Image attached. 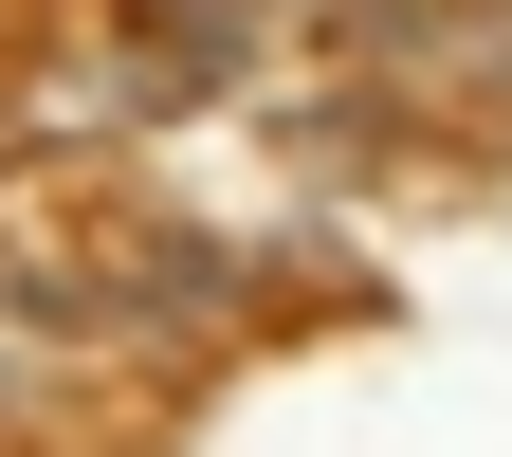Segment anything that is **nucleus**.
<instances>
[{
  "label": "nucleus",
  "mask_w": 512,
  "mask_h": 457,
  "mask_svg": "<svg viewBox=\"0 0 512 457\" xmlns=\"http://www.w3.org/2000/svg\"><path fill=\"white\" fill-rule=\"evenodd\" d=\"M238 55H256V19H238V0H147V74H165V92H220Z\"/></svg>",
  "instance_id": "nucleus-1"
}]
</instances>
